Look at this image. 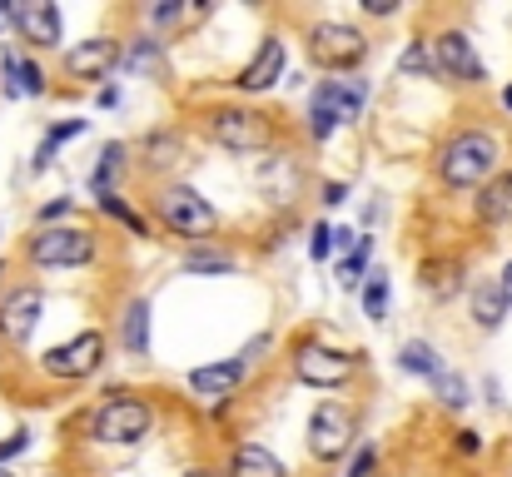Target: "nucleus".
Here are the masks:
<instances>
[{"mask_svg":"<svg viewBox=\"0 0 512 477\" xmlns=\"http://www.w3.org/2000/svg\"><path fill=\"white\" fill-rule=\"evenodd\" d=\"M438 174H443V184H453V189H473V184L493 179V174H498V140L483 135V130H463L458 140L443 145Z\"/></svg>","mask_w":512,"mask_h":477,"instance_id":"obj_1","label":"nucleus"},{"mask_svg":"<svg viewBox=\"0 0 512 477\" xmlns=\"http://www.w3.org/2000/svg\"><path fill=\"white\" fill-rule=\"evenodd\" d=\"M150 428H155L150 403H140V398H130V393H110V398L95 408V418H90V438H95V443H115V448L140 443Z\"/></svg>","mask_w":512,"mask_h":477,"instance_id":"obj_2","label":"nucleus"},{"mask_svg":"<svg viewBox=\"0 0 512 477\" xmlns=\"http://www.w3.org/2000/svg\"><path fill=\"white\" fill-rule=\"evenodd\" d=\"M363 55H368V35L363 30H353V25H343V20H319V25H309V60L319 65V70H353V65H363Z\"/></svg>","mask_w":512,"mask_h":477,"instance_id":"obj_3","label":"nucleus"},{"mask_svg":"<svg viewBox=\"0 0 512 477\" xmlns=\"http://www.w3.org/2000/svg\"><path fill=\"white\" fill-rule=\"evenodd\" d=\"M209 140L219 150H234V155H259L269 150L274 130L259 110H244V105H229V110H214L209 115Z\"/></svg>","mask_w":512,"mask_h":477,"instance_id":"obj_4","label":"nucleus"},{"mask_svg":"<svg viewBox=\"0 0 512 477\" xmlns=\"http://www.w3.org/2000/svg\"><path fill=\"white\" fill-rule=\"evenodd\" d=\"M160 219L170 224L179 239H209V234L219 229L214 204H209L199 189H189V184H170V189L160 194Z\"/></svg>","mask_w":512,"mask_h":477,"instance_id":"obj_5","label":"nucleus"},{"mask_svg":"<svg viewBox=\"0 0 512 477\" xmlns=\"http://www.w3.org/2000/svg\"><path fill=\"white\" fill-rule=\"evenodd\" d=\"M95 259V234L90 229H40L30 239V264L35 269H80Z\"/></svg>","mask_w":512,"mask_h":477,"instance_id":"obj_6","label":"nucleus"},{"mask_svg":"<svg viewBox=\"0 0 512 477\" xmlns=\"http://www.w3.org/2000/svg\"><path fill=\"white\" fill-rule=\"evenodd\" d=\"M358 433V423H353V413L343 408V403H319L314 408V418H309V453L319 458V463H339L343 453L358 443L353 438Z\"/></svg>","mask_w":512,"mask_h":477,"instance_id":"obj_7","label":"nucleus"},{"mask_svg":"<svg viewBox=\"0 0 512 477\" xmlns=\"http://www.w3.org/2000/svg\"><path fill=\"white\" fill-rule=\"evenodd\" d=\"M100 363H105V338H100L95 328L75 333L70 343H55V348L40 358V368H45L50 378H65V383H80V378H90Z\"/></svg>","mask_w":512,"mask_h":477,"instance_id":"obj_8","label":"nucleus"},{"mask_svg":"<svg viewBox=\"0 0 512 477\" xmlns=\"http://www.w3.org/2000/svg\"><path fill=\"white\" fill-rule=\"evenodd\" d=\"M294 378L309 383V388H343V383L353 378V358L304 338V343L294 348Z\"/></svg>","mask_w":512,"mask_h":477,"instance_id":"obj_9","label":"nucleus"},{"mask_svg":"<svg viewBox=\"0 0 512 477\" xmlns=\"http://www.w3.org/2000/svg\"><path fill=\"white\" fill-rule=\"evenodd\" d=\"M433 60H438V75H448V80H468V85H478V80L488 75L483 60H478V50H473V40H468L463 30H443L438 45H433Z\"/></svg>","mask_w":512,"mask_h":477,"instance_id":"obj_10","label":"nucleus"},{"mask_svg":"<svg viewBox=\"0 0 512 477\" xmlns=\"http://www.w3.org/2000/svg\"><path fill=\"white\" fill-rule=\"evenodd\" d=\"M10 25L20 30V40H30L40 50H55L60 45V10L50 0H20V5H10Z\"/></svg>","mask_w":512,"mask_h":477,"instance_id":"obj_11","label":"nucleus"},{"mask_svg":"<svg viewBox=\"0 0 512 477\" xmlns=\"http://www.w3.org/2000/svg\"><path fill=\"white\" fill-rule=\"evenodd\" d=\"M115 65H120V40H110V35H90L65 55V75H75V80H105Z\"/></svg>","mask_w":512,"mask_h":477,"instance_id":"obj_12","label":"nucleus"},{"mask_svg":"<svg viewBox=\"0 0 512 477\" xmlns=\"http://www.w3.org/2000/svg\"><path fill=\"white\" fill-rule=\"evenodd\" d=\"M40 309H45L40 289H15V294L0 304V338L30 343V333H35V323H40Z\"/></svg>","mask_w":512,"mask_h":477,"instance_id":"obj_13","label":"nucleus"},{"mask_svg":"<svg viewBox=\"0 0 512 477\" xmlns=\"http://www.w3.org/2000/svg\"><path fill=\"white\" fill-rule=\"evenodd\" d=\"M279 75H284V40H279V35H269V40L254 50V60L234 75V85H239L244 95H259V90L279 85Z\"/></svg>","mask_w":512,"mask_h":477,"instance_id":"obj_14","label":"nucleus"},{"mask_svg":"<svg viewBox=\"0 0 512 477\" xmlns=\"http://www.w3.org/2000/svg\"><path fill=\"white\" fill-rule=\"evenodd\" d=\"M239 383H244V363H239V358H219V363L189 368V388H194L199 398H229Z\"/></svg>","mask_w":512,"mask_h":477,"instance_id":"obj_15","label":"nucleus"},{"mask_svg":"<svg viewBox=\"0 0 512 477\" xmlns=\"http://www.w3.org/2000/svg\"><path fill=\"white\" fill-rule=\"evenodd\" d=\"M259 189H264V199L269 204H289V199H299V164L294 159H269V164H259Z\"/></svg>","mask_w":512,"mask_h":477,"instance_id":"obj_16","label":"nucleus"},{"mask_svg":"<svg viewBox=\"0 0 512 477\" xmlns=\"http://www.w3.org/2000/svg\"><path fill=\"white\" fill-rule=\"evenodd\" d=\"M418 284H423V294H433V299H453V294L463 289V264H458V259H428V264L418 269Z\"/></svg>","mask_w":512,"mask_h":477,"instance_id":"obj_17","label":"nucleus"},{"mask_svg":"<svg viewBox=\"0 0 512 477\" xmlns=\"http://www.w3.org/2000/svg\"><path fill=\"white\" fill-rule=\"evenodd\" d=\"M229 477H289V473H284V463H279L269 448L244 443V448H234V458H229Z\"/></svg>","mask_w":512,"mask_h":477,"instance_id":"obj_18","label":"nucleus"},{"mask_svg":"<svg viewBox=\"0 0 512 477\" xmlns=\"http://www.w3.org/2000/svg\"><path fill=\"white\" fill-rule=\"evenodd\" d=\"M339 125H343L339 100H334V85L324 80V85L314 90V100H309V135H314V140H329Z\"/></svg>","mask_w":512,"mask_h":477,"instance_id":"obj_19","label":"nucleus"},{"mask_svg":"<svg viewBox=\"0 0 512 477\" xmlns=\"http://www.w3.org/2000/svg\"><path fill=\"white\" fill-rule=\"evenodd\" d=\"M468 304H473V318H478V328H498V323L508 318V299H503L498 279H483V284H473Z\"/></svg>","mask_w":512,"mask_h":477,"instance_id":"obj_20","label":"nucleus"},{"mask_svg":"<svg viewBox=\"0 0 512 477\" xmlns=\"http://www.w3.org/2000/svg\"><path fill=\"white\" fill-rule=\"evenodd\" d=\"M0 70H5V95H10V100H15V95H45V75H40L35 60H15V55H5Z\"/></svg>","mask_w":512,"mask_h":477,"instance_id":"obj_21","label":"nucleus"},{"mask_svg":"<svg viewBox=\"0 0 512 477\" xmlns=\"http://www.w3.org/2000/svg\"><path fill=\"white\" fill-rule=\"evenodd\" d=\"M150 299H130V309H125V323H120V338H125V348L135 353V358H145L150 353Z\"/></svg>","mask_w":512,"mask_h":477,"instance_id":"obj_22","label":"nucleus"},{"mask_svg":"<svg viewBox=\"0 0 512 477\" xmlns=\"http://www.w3.org/2000/svg\"><path fill=\"white\" fill-rule=\"evenodd\" d=\"M512 209V174H493L478 194V219L483 224H503Z\"/></svg>","mask_w":512,"mask_h":477,"instance_id":"obj_23","label":"nucleus"},{"mask_svg":"<svg viewBox=\"0 0 512 477\" xmlns=\"http://www.w3.org/2000/svg\"><path fill=\"white\" fill-rule=\"evenodd\" d=\"M398 363H403V373H413V378H428V383L443 373V363H438V348H433V343H423V338L403 343V348H398Z\"/></svg>","mask_w":512,"mask_h":477,"instance_id":"obj_24","label":"nucleus"},{"mask_svg":"<svg viewBox=\"0 0 512 477\" xmlns=\"http://www.w3.org/2000/svg\"><path fill=\"white\" fill-rule=\"evenodd\" d=\"M125 70L130 75H165V55H160V40H135V50L125 55Z\"/></svg>","mask_w":512,"mask_h":477,"instance_id":"obj_25","label":"nucleus"},{"mask_svg":"<svg viewBox=\"0 0 512 477\" xmlns=\"http://www.w3.org/2000/svg\"><path fill=\"white\" fill-rule=\"evenodd\" d=\"M433 398H438L443 408H453V413L473 403V393H468V378H458V373H448V368L433 378Z\"/></svg>","mask_w":512,"mask_h":477,"instance_id":"obj_26","label":"nucleus"},{"mask_svg":"<svg viewBox=\"0 0 512 477\" xmlns=\"http://www.w3.org/2000/svg\"><path fill=\"white\" fill-rule=\"evenodd\" d=\"M120 169H125V145H105L95 174H90V189H95V194H110V184L120 179Z\"/></svg>","mask_w":512,"mask_h":477,"instance_id":"obj_27","label":"nucleus"},{"mask_svg":"<svg viewBox=\"0 0 512 477\" xmlns=\"http://www.w3.org/2000/svg\"><path fill=\"white\" fill-rule=\"evenodd\" d=\"M75 135H85V120H65V125H55V130H50V135L40 140V150H35V164H30V169L40 174V169H45V164L55 159V150H60L65 140H75Z\"/></svg>","mask_w":512,"mask_h":477,"instance_id":"obj_28","label":"nucleus"},{"mask_svg":"<svg viewBox=\"0 0 512 477\" xmlns=\"http://www.w3.org/2000/svg\"><path fill=\"white\" fill-rule=\"evenodd\" d=\"M368 254H373V239H353V254L339 264V284L343 289H353V284H363V269H368Z\"/></svg>","mask_w":512,"mask_h":477,"instance_id":"obj_29","label":"nucleus"},{"mask_svg":"<svg viewBox=\"0 0 512 477\" xmlns=\"http://www.w3.org/2000/svg\"><path fill=\"white\" fill-rule=\"evenodd\" d=\"M184 269H189V274H234V259L219 254V249H189Z\"/></svg>","mask_w":512,"mask_h":477,"instance_id":"obj_30","label":"nucleus"},{"mask_svg":"<svg viewBox=\"0 0 512 477\" xmlns=\"http://www.w3.org/2000/svg\"><path fill=\"white\" fill-rule=\"evenodd\" d=\"M388 299H393V289H388V274H368V289H363V309L373 323H383L388 314Z\"/></svg>","mask_w":512,"mask_h":477,"instance_id":"obj_31","label":"nucleus"},{"mask_svg":"<svg viewBox=\"0 0 512 477\" xmlns=\"http://www.w3.org/2000/svg\"><path fill=\"white\" fill-rule=\"evenodd\" d=\"M179 150H184V140H179V135H150V140H145V164L165 169V164L179 159Z\"/></svg>","mask_w":512,"mask_h":477,"instance_id":"obj_32","label":"nucleus"},{"mask_svg":"<svg viewBox=\"0 0 512 477\" xmlns=\"http://www.w3.org/2000/svg\"><path fill=\"white\" fill-rule=\"evenodd\" d=\"M403 75H438V60H433V50L423 40H413L403 50Z\"/></svg>","mask_w":512,"mask_h":477,"instance_id":"obj_33","label":"nucleus"},{"mask_svg":"<svg viewBox=\"0 0 512 477\" xmlns=\"http://www.w3.org/2000/svg\"><path fill=\"white\" fill-rule=\"evenodd\" d=\"M100 209H105L110 219H120V224H125L130 234H140V229H145V224H140V214H135V209H130V204H125V199H120L115 189H110V194H100Z\"/></svg>","mask_w":512,"mask_h":477,"instance_id":"obj_34","label":"nucleus"},{"mask_svg":"<svg viewBox=\"0 0 512 477\" xmlns=\"http://www.w3.org/2000/svg\"><path fill=\"white\" fill-rule=\"evenodd\" d=\"M329 249H334V229H329V224H314V229H309V254H314V259H329Z\"/></svg>","mask_w":512,"mask_h":477,"instance_id":"obj_35","label":"nucleus"},{"mask_svg":"<svg viewBox=\"0 0 512 477\" xmlns=\"http://www.w3.org/2000/svg\"><path fill=\"white\" fill-rule=\"evenodd\" d=\"M30 448V433L20 428V433H10V438H0V463H10V458H20Z\"/></svg>","mask_w":512,"mask_h":477,"instance_id":"obj_36","label":"nucleus"},{"mask_svg":"<svg viewBox=\"0 0 512 477\" xmlns=\"http://www.w3.org/2000/svg\"><path fill=\"white\" fill-rule=\"evenodd\" d=\"M453 448H458L463 458H473V453H483V438H478L473 428H463V433H453Z\"/></svg>","mask_w":512,"mask_h":477,"instance_id":"obj_37","label":"nucleus"},{"mask_svg":"<svg viewBox=\"0 0 512 477\" xmlns=\"http://www.w3.org/2000/svg\"><path fill=\"white\" fill-rule=\"evenodd\" d=\"M373 463H378V453H373V448H358V458L348 463V473L343 477H368L373 473Z\"/></svg>","mask_w":512,"mask_h":477,"instance_id":"obj_38","label":"nucleus"},{"mask_svg":"<svg viewBox=\"0 0 512 477\" xmlns=\"http://www.w3.org/2000/svg\"><path fill=\"white\" fill-rule=\"evenodd\" d=\"M60 214H70V199H50V204L40 209V224H55Z\"/></svg>","mask_w":512,"mask_h":477,"instance_id":"obj_39","label":"nucleus"},{"mask_svg":"<svg viewBox=\"0 0 512 477\" xmlns=\"http://www.w3.org/2000/svg\"><path fill=\"white\" fill-rule=\"evenodd\" d=\"M363 10H368V15H393L398 0H363Z\"/></svg>","mask_w":512,"mask_h":477,"instance_id":"obj_40","label":"nucleus"},{"mask_svg":"<svg viewBox=\"0 0 512 477\" xmlns=\"http://www.w3.org/2000/svg\"><path fill=\"white\" fill-rule=\"evenodd\" d=\"M498 289H503V299H508V309H512V259L503 264V274H498Z\"/></svg>","mask_w":512,"mask_h":477,"instance_id":"obj_41","label":"nucleus"},{"mask_svg":"<svg viewBox=\"0 0 512 477\" xmlns=\"http://www.w3.org/2000/svg\"><path fill=\"white\" fill-rule=\"evenodd\" d=\"M100 105H105V110H115V105H120V90H115V85H110V90H100Z\"/></svg>","mask_w":512,"mask_h":477,"instance_id":"obj_42","label":"nucleus"},{"mask_svg":"<svg viewBox=\"0 0 512 477\" xmlns=\"http://www.w3.org/2000/svg\"><path fill=\"white\" fill-rule=\"evenodd\" d=\"M0 30H10V5L0 0Z\"/></svg>","mask_w":512,"mask_h":477,"instance_id":"obj_43","label":"nucleus"},{"mask_svg":"<svg viewBox=\"0 0 512 477\" xmlns=\"http://www.w3.org/2000/svg\"><path fill=\"white\" fill-rule=\"evenodd\" d=\"M503 105H508V110H512V85H508V90H503Z\"/></svg>","mask_w":512,"mask_h":477,"instance_id":"obj_44","label":"nucleus"},{"mask_svg":"<svg viewBox=\"0 0 512 477\" xmlns=\"http://www.w3.org/2000/svg\"><path fill=\"white\" fill-rule=\"evenodd\" d=\"M184 477H214V473H204V468H194V473H184Z\"/></svg>","mask_w":512,"mask_h":477,"instance_id":"obj_45","label":"nucleus"},{"mask_svg":"<svg viewBox=\"0 0 512 477\" xmlns=\"http://www.w3.org/2000/svg\"><path fill=\"white\" fill-rule=\"evenodd\" d=\"M0 477H15V473H5V468H0Z\"/></svg>","mask_w":512,"mask_h":477,"instance_id":"obj_46","label":"nucleus"}]
</instances>
